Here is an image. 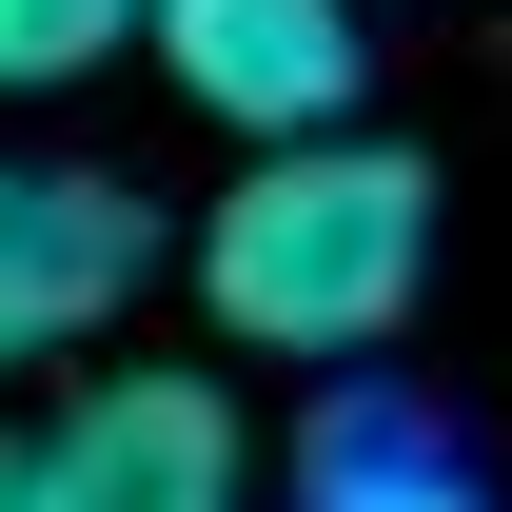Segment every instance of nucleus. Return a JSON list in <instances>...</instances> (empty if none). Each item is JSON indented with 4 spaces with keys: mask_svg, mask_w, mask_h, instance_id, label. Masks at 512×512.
I'll return each instance as SVG.
<instances>
[{
    "mask_svg": "<svg viewBox=\"0 0 512 512\" xmlns=\"http://www.w3.org/2000/svg\"><path fill=\"white\" fill-rule=\"evenodd\" d=\"M99 60H138V0H0V99H60Z\"/></svg>",
    "mask_w": 512,
    "mask_h": 512,
    "instance_id": "obj_6",
    "label": "nucleus"
},
{
    "mask_svg": "<svg viewBox=\"0 0 512 512\" xmlns=\"http://www.w3.org/2000/svg\"><path fill=\"white\" fill-rule=\"evenodd\" d=\"M296 512H493V493L453 473V434H434V414L355 394V414H316V434H296Z\"/></svg>",
    "mask_w": 512,
    "mask_h": 512,
    "instance_id": "obj_5",
    "label": "nucleus"
},
{
    "mask_svg": "<svg viewBox=\"0 0 512 512\" xmlns=\"http://www.w3.org/2000/svg\"><path fill=\"white\" fill-rule=\"evenodd\" d=\"M40 512H256V434L217 375H79L40 434Z\"/></svg>",
    "mask_w": 512,
    "mask_h": 512,
    "instance_id": "obj_3",
    "label": "nucleus"
},
{
    "mask_svg": "<svg viewBox=\"0 0 512 512\" xmlns=\"http://www.w3.org/2000/svg\"><path fill=\"white\" fill-rule=\"evenodd\" d=\"M414 276H434V158H394V138H276L197 217V316L237 355L355 375V355H394Z\"/></svg>",
    "mask_w": 512,
    "mask_h": 512,
    "instance_id": "obj_1",
    "label": "nucleus"
},
{
    "mask_svg": "<svg viewBox=\"0 0 512 512\" xmlns=\"http://www.w3.org/2000/svg\"><path fill=\"white\" fill-rule=\"evenodd\" d=\"M138 276H158V217L99 158H0V375L99 355V316H138Z\"/></svg>",
    "mask_w": 512,
    "mask_h": 512,
    "instance_id": "obj_4",
    "label": "nucleus"
},
{
    "mask_svg": "<svg viewBox=\"0 0 512 512\" xmlns=\"http://www.w3.org/2000/svg\"><path fill=\"white\" fill-rule=\"evenodd\" d=\"M0 512H40V434H0Z\"/></svg>",
    "mask_w": 512,
    "mask_h": 512,
    "instance_id": "obj_7",
    "label": "nucleus"
},
{
    "mask_svg": "<svg viewBox=\"0 0 512 512\" xmlns=\"http://www.w3.org/2000/svg\"><path fill=\"white\" fill-rule=\"evenodd\" d=\"M138 60L178 79L217 138H355V79H375V40H355V0H138Z\"/></svg>",
    "mask_w": 512,
    "mask_h": 512,
    "instance_id": "obj_2",
    "label": "nucleus"
}]
</instances>
